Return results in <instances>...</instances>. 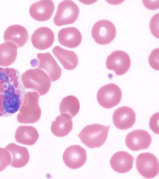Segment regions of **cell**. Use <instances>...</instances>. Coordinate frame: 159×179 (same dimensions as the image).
Instances as JSON below:
<instances>
[{
  "instance_id": "6da1fadb",
  "label": "cell",
  "mask_w": 159,
  "mask_h": 179,
  "mask_svg": "<svg viewBox=\"0 0 159 179\" xmlns=\"http://www.w3.org/2000/svg\"><path fill=\"white\" fill-rule=\"evenodd\" d=\"M25 91L18 70L0 67V117L11 116L18 111Z\"/></svg>"
},
{
  "instance_id": "7a4b0ae2",
  "label": "cell",
  "mask_w": 159,
  "mask_h": 179,
  "mask_svg": "<svg viewBox=\"0 0 159 179\" xmlns=\"http://www.w3.org/2000/svg\"><path fill=\"white\" fill-rule=\"evenodd\" d=\"M20 80L25 88L35 91L39 96L48 92L51 84L48 75L38 68L26 70L21 75Z\"/></svg>"
},
{
  "instance_id": "3957f363",
  "label": "cell",
  "mask_w": 159,
  "mask_h": 179,
  "mask_svg": "<svg viewBox=\"0 0 159 179\" xmlns=\"http://www.w3.org/2000/svg\"><path fill=\"white\" fill-rule=\"evenodd\" d=\"M39 96L37 93L28 91L25 93L17 120L20 123L32 124L40 119L41 111L39 105Z\"/></svg>"
},
{
  "instance_id": "277c9868",
  "label": "cell",
  "mask_w": 159,
  "mask_h": 179,
  "mask_svg": "<svg viewBox=\"0 0 159 179\" xmlns=\"http://www.w3.org/2000/svg\"><path fill=\"white\" fill-rule=\"evenodd\" d=\"M110 125L93 124L85 126L77 135L82 142L90 148H99L106 142Z\"/></svg>"
},
{
  "instance_id": "5b68a950",
  "label": "cell",
  "mask_w": 159,
  "mask_h": 179,
  "mask_svg": "<svg viewBox=\"0 0 159 179\" xmlns=\"http://www.w3.org/2000/svg\"><path fill=\"white\" fill-rule=\"evenodd\" d=\"M79 13V7L74 2L70 0L63 1L58 6L54 22L57 26L72 24L76 21Z\"/></svg>"
},
{
  "instance_id": "8992f818",
  "label": "cell",
  "mask_w": 159,
  "mask_h": 179,
  "mask_svg": "<svg viewBox=\"0 0 159 179\" xmlns=\"http://www.w3.org/2000/svg\"><path fill=\"white\" fill-rule=\"evenodd\" d=\"M122 98V92L119 87L114 83H110L102 87L97 95L99 104L106 108H111L117 105Z\"/></svg>"
},
{
  "instance_id": "52a82bcc",
  "label": "cell",
  "mask_w": 159,
  "mask_h": 179,
  "mask_svg": "<svg viewBox=\"0 0 159 179\" xmlns=\"http://www.w3.org/2000/svg\"><path fill=\"white\" fill-rule=\"evenodd\" d=\"M91 34L96 43L105 45L111 43L114 39L116 34V30L111 22L102 20L98 21L94 25Z\"/></svg>"
},
{
  "instance_id": "ba28073f",
  "label": "cell",
  "mask_w": 159,
  "mask_h": 179,
  "mask_svg": "<svg viewBox=\"0 0 159 179\" xmlns=\"http://www.w3.org/2000/svg\"><path fill=\"white\" fill-rule=\"evenodd\" d=\"M135 163L139 172L145 178H152L159 173L158 160L152 153L146 152L139 154L136 158Z\"/></svg>"
},
{
  "instance_id": "9c48e42d",
  "label": "cell",
  "mask_w": 159,
  "mask_h": 179,
  "mask_svg": "<svg viewBox=\"0 0 159 179\" xmlns=\"http://www.w3.org/2000/svg\"><path fill=\"white\" fill-rule=\"evenodd\" d=\"M130 63L131 60L129 55L126 52L121 50L112 52L108 56L106 61L107 68L113 70L118 76L125 74L129 69Z\"/></svg>"
},
{
  "instance_id": "30bf717a",
  "label": "cell",
  "mask_w": 159,
  "mask_h": 179,
  "mask_svg": "<svg viewBox=\"0 0 159 179\" xmlns=\"http://www.w3.org/2000/svg\"><path fill=\"white\" fill-rule=\"evenodd\" d=\"M87 158L86 150L78 145L67 148L63 155L65 164L72 169H76L82 167L85 163Z\"/></svg>"
},
{
  "instance_id": "8fae6325",
  "label": "cell",
  "mask_w": 159,
  "mask_h": 179,
  "mask_svg": "<svg viewBox=\"0 0 159 179\" xmlns=\"http://www.w3.org/2000/svg\"><path fill=\"white\" fill-rule=\"evenodd\" d=\"M152 137L146 131L139 129L129 133L125 139L127 147L134 151L148 149L152 142Z\"/></svg>"
},
{
  "instance_id": "7c38bea8",
  "label": "cell",
  "mask_w": 159,
  "mask_h": 179,
  "mask_svg": "<svg viewBox=\"0 0 159 179\" xmlns=\"http://www.w3.org/2000/svg\"><path fill=\"white\" fill-rule=\"evenodd\" d=\"M39 59L38 68L49 75L52 82L58 80L61 74V69L52 55L49 53H39L37 55Z\"/></svg>"
},
{
  "instance_id": "4fadbf2b",
  "label": "cell",
  "mask_w": 159,
  "mask_h": 179,
  "mask_svg": "<svg viewBox=\"0 0 159 179\" xmlns=\"http://www.w3.org/2000/svg\"><path fill=\"white\" fill-rule=\"evenodd\" d=\"M113 122L115 126L122 130L131 127L136 120L134 110L127 106H122L116 109L112 116Z\"/></svg>"
},
{
  "instance_id": "5bb4252c",
  "label": "cell",
  "mask_w": 159,
  "mask_h": 179,
  "mask_svg": "<svg viewBox=\"0 0 159 179\" xmlns=\"http://www.w3.org/2000/svg\"><path fill=\"white\" fill-rule=\"evenodd\" d=\"M54 9V4L52 1L42 0L33 4L30 7L29 13L34 20L43 21L50 18Z\"/></svg>"
},
{
  "instance_id": "9a60e30c",
  "label": "cell",
  "mask_w": 159,
  "mask_h": 179,
  "mask_svg": "<svg viewBox=\"0 0 159 179\" xmlns=\"http://www.w3.org/2000/svg\"><path fill=\"white\" fill-rule=\"evenodd\" d=\"M54 34L49 28L42 27L36 29L32 35L31 41L33 46L40 50L51 47L53 43Z\"/></svg>"
},
{
  "instance_id": "2e32d148",
  "label": "cell",
  "mask_w": 159,
  "mask_h": 179,
  "mask_svg": "<svg viewBox=\"0 0 159 179\" xmlns=\"http://www.w3.org/2000/svg\"><path fill=\"white\" fill-rule=\"evenodd\" d=\"M3 38L5 41L12 43L18 48L23 46L29 39L27 30L23 26L15 25L9 26L6 30Z\"/></svg>"
},
{
  "instance_id": "e0dca14e",
  "label": "cell",
  "mask_w": 159,
  "mask_h": 179,
  "mask_svg": "<svg viewBox=\"0 0 159 179\" xmlns=\"http://www.w3.org/2000/svg\"><path fill=\"white\" fill-rule=\"evenodd\" d=\"M134 159V157L127 152L118 151L111 157L110 164L115 171L119 173H125L132 169Z\"/></svg>"
},
{
  "instance_id": "ac0fdd59",
  "label": "cell",
  "mask_w": 159,
  "mask_h": 179,
  "mask_svg": "<svg viewBox=\"0 0 159 179\" xmlns=\"http://www.w3.org/2000/svg\"><path fill=\"white\" fill-rule=\"evenodd\" d=\"M10 152L11 157L10 165L19 168L25 166L28 162L30 155L27 149L14 143H11L5 148Z\"/></svg>"
},
{
  "instance_id": "d6986e66",
  "label": "cell",
  "mask_w": 159,
  "mask_h": 179,
  "mask_svg": "<svg viewBox=\"0 0 159 179\" xmlns=\"http://www.w3.org/2000/svg\"><path fill=\"white\" fill-rule=\"evenodd\" d=\"M58 40L62 45L70 48L78 47L82 41L80 31L75 27H69L61 29L58 34Z\"/></svg>"
},
{
  "instance_id": "ffe728a7",
  "label": "cell",
  "mask_w": 159,
  "mask_h": 179,
  "mask_svg": "<svg viewBox=\"0 0 159 179\" xmlns=\"http://www.w3.org/2000/svg\"><path fill=\"white\" fill-rule=\"evenodd\" d=\"M52 52L65 69L71 70L77 66L78 57L73 51L68 50L57 46L53 48Z\"/></svg>"
},
{
  "instance_id": "44dd1931",
  "label": "cell",
  "mask_w": 159,
  "mask_h": 179,
  "mask_svg": "<svg viewBox=\"0 0 159 179\" xmlns=\"http://www.w3.org/2000/svg\"><path fill=\"white\" fill-rule=\"evenodd\" d=\"M72 117L70 115L61 113L52 122L51 126L52 133L56 136L62 137L67 135L73 127Z\"/></svg>"
},
{
  "instance_id": "7402d4cb",
  "label": "cell",
  "mask_w": 159,
  "mask_h": 179,
  "mask_svg": "<svg viewBox=\"0 0 159 179\" xmlns=\"http://www.w3.org/2000/svg\"><path fill=\"white\" fill-rule=\"evenodd\" d=\"M39 135L36 129L31 126H20L15 134L16 141L23 145H32L38 140Z\"/></svg>"
},
{
  "instance_id": "603a6c76",
  "label": "cell",
  "mask_w": 159,
  "mask_h": 179,
  "mask_svg": "<svg viewBox=\"0 0 159 179\" xmlns=\"http://www.w3.org/2000/svg\"><path fill=\"white\" fill-rule=\"evenodd\" d=\"M17 47L14 44L5 42L0 44V66L7 67L15 61Z\"/></svg>"
},
{
  "instance_id": "cb8c5ba5",
  "label": "cell",
  "mask_w": 159,
  "mask_h": 179,
  "mask_svg": "<svg viewBox=\"0 0 159 179\" xmlns=\"http://www.w3.org/2000/svg\"><path fill=\"white\" fill-rule=\"evenodd\" d=\"M80 104L77 98L73 95L64 98L59 105L61 113L67 114L73 118L78 112Z\"/></svg>"
},
{
  "instance_id": "d4e9b609",
  "label": "cell",
  "mask_w": 159,
  "mask_h": 179,
  "mask_svg": "<svg viewBox=\"0 0 159 179\" xmlns=\"http://www.w3.org/2000/svg\"><path fill=\"white\" fill-rule=\"evenodd\" d=\"M11 161L9 151L6 148H0V172L3 171L9 166Z\"/></svg>"
},
{
  "instance_id": "484cf974",
  "label": "cell",
  "mask_w": 159,
  "mask_h": 179,
  "mask_svg": "<svg viewBox=\"0 0 159 179\" xmlns=\"http://www.w3.org/2000/svg\"><path fill=\"white\" fill-rule=\"evenodd\" d=\"M159 48L153 50L149 57L148 61L150 66L153 69L159 70Z\"/></svg>"
},
{
  "instance_id": "4316f807",
  "label": "cell",
  "mask_w": 159,
  "mask_h": 179,
  "mask_svg": "<svg viewBox=\"0 0 159 179\" xmlns=\"http://www.w3.org/2000/svg\"><path fill=\"white\" fill-rule=\"evenodd\" d=\"M159 13L155 15L151 19L150 28L152 34L156 38H159L158 34Z\"/></svg>"
},
{
  "instance_id": "83f0119b",
  "label": "cell",
  "mask_w": 159,
  "mask_h": 179,
  "mask_svg": "<svg viewBox=\"0 0 159 179\" xmlns=\"http://www.w3.org/2000/svg\"><path fill=\"white\" fill-rule=\"evenodd\" d=\"M159 113L153 115L151 117L149 126L151 129L155 133L159 134L158 126Z\"/></svg>"
},
{
  "instance_id": "f1b7e54d",
  "label": "cell",
  "mask_w": 159,
  "mask_h": 179,
  "mask_svg": "<svg viewBox=\"0 0 159 179\" xmlns=\"http://www.w3.org/2000/svg\"><path fill=\"white\" fill-rule=\"evenodd\" d=\"M156 1L155 2H150L149 1L143 0V3L146 8L151 10H155L159 8V2H157Z\"/></svg>"
}]
</instances>
